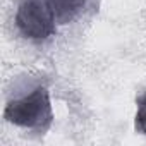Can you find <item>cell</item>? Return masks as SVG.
Listing matches in <instances>:
<instances>
[{
	"label": "cell",
	"mask_w": 146,
	"mask_h": 146,
	"mask_svg": "<svg viewBox=\"0 0 146 146\" xmlns=\"http://www.w3.org/2000/svg\"><path fill=\"white\" fill-rule=\"evenodd\" d=\"M4 117L7 122L23 129L35 132L48 131L53 122V108L48 88L40 84L31 93L7 102Z\"/></svg>",
	"instance_id": "obj_1"
},
{
	"label": "cell",
	"mask_w": 146,
	"mask_h": 146,
	"mask_svg": "<svg viewBox=\"0 0 146 146\" xmlns=\"http://www.w3.org/2000/svg\"><path fill=\"white\" fill-rule=\"evenodd\" d=\"M136 131L146 136V91L141 93L136 100V117H134Z\"/></svg>",
	"instance_id": "obj_4"
},
{
	"label": "cell",
	"mask_w": 146,
	"mask_h": 146,
	"mask_svg": "<svg viewBox=\"0 0 146 146\" xmlns=\"http://www.w3.org/2000/svg\"><path fill=\"white\" fill-rule=\"evenodd\" d=\"M45 2L53 12L57 24H67L84 11L88 0H45Z\"/></svg>",
	"instance_id": "obj_3"
},
{
	"label": "cell",
	"mask_w": 146,
	"mask_h": 146,
	"mask_svg": "<svg viewBox=\"0 0 146 146\" xmlns=\"http://www.w3.org/2000/svg\"><path fill=\"white\" fill-rule=\"evenodd\" d=\"M55 16L45 0H21L16 11L19 33L31 41H45L55 33Z\"/></svg>",
	"instance_id": "obj_2"
}]
</instances>
